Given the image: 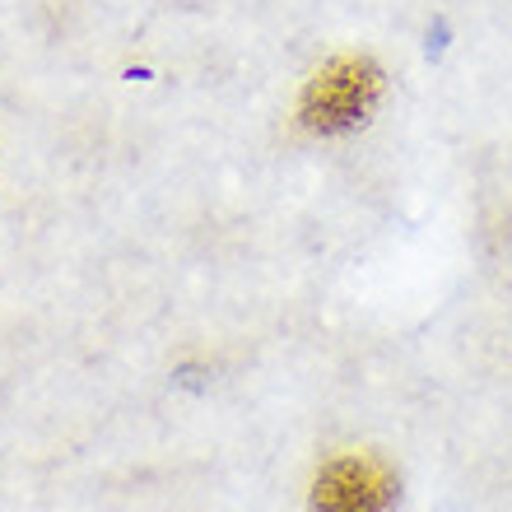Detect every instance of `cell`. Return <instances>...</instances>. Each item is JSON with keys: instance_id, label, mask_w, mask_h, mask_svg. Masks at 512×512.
I'll list each match as a JSON object with an SVG mask.
<instances>
[{"instance_id": "6da1fadb", "label": "cell", "mask_w": 512, "mask_h": 512, "mask_svg": "<svg viewBox=\"0 0 512 512\" xmlns=\"http://www.w3.org/2000/svg\"><path fill=\"white\" fill-rule=\"evenodd\" d=\"M382 98V70L368 56H336L322 66L303 89V126L312 135H340L364 122L373 103Z\"/></svg>"}, {"instance_id": "7a4b0ae2", "label": "cell", "mask_w": 512, "mask_h": 512, "mask_svg": "<svg viewBox=\"0 0 512 512\" xmlns=\"http://www.w3.org/2000/svg\"><path fill=\"white\" fill-rule=\"evenodd\" d=\"M396 503V475L382 457H350L326 461L312 480V512H391Z\"/></svg>"}]
</instances>
